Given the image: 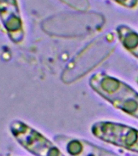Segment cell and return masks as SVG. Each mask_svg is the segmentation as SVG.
Returning <instances> with one entry per match:
<instances>
[{"instance_id":"7a4b0ae2","label":"cell","mask_w":138,"mask_h":156,"mask_svg":"<svg viewBox=\"0 0 138 156\" xmlns=\"http://www.w3.org/2000/svg\"><path fill=\"white\" fill-rule=\"evenodd\" d=\"M9 130L15 140L33 155L65 156L58 146L21 120H12L9 124Z\"/></svg>"},{"instance_id":"8992f818","label":"cell","mask_w":138,"mask_h":156,"mask_svg":"<svg viewBox=\"0 0 138 156\" xmlns=\"http://www.w3.org/2000/svg\"><path fill=\"white\" fill-rule=\"evenodd\" d=\"M116 34L122 46L138 58V33L128 25L120 24L117 26Z\"/></svg>"},{"instance_id":"9c48e42d","label":"cell","mask_w":138,"mask_h":156,"mask_svg":"<svg viewBox=\"0 0 138 156\" xmlns=\"http://www.w3.org/2000/svg\"><path fill=\"white\" fill-rule=\"evenodd\" d=\"M137 82H138V79H137Z\"/></svg>"},{"instance_id":"5b68a950","label":"cell","mask_w":138,"mask_h":156,"mask_svg":"<svg viewBox=\"0 0 138 156\" xmlns=\"http://www.w3.org/2000/svg\"><path fill=\"white\" fill-rule=\"evenodd\" d=\"M55 140L59 147L71 156H119L81 139L60 135Z\"/></svg>"},{"instance_id":"3957f363","label":"cell","mask_w":138,"mask_h":156,"mask_svg":"<svg viewBox=\"0 0 138 156\" xmlns=\"http://www.w3.org/2000/svg\"><path fill=\"white\" fill-rule=\"evenodd\" d=\"M91 133L101 141L138 154V129L111 121H98L93 124Z\"/></svg>"},{"instance_id":"52a82bcc","label":"cell","mask_w":138,"mask_h":156,"mask_svg":"<svg viewBox=\"0 0 138 156\" xmlns=\"http://www.w3.org/2000/svg\"><path fill=\"white\" fill-rule=\"evenodd\" d=\"M60 1L65 2L66 4H68L71 7L80 11H85L89 7V2L87 0H60Z\"/></svg>"},{"instance_id":"6da1fadb","label":"cell","mask_w":138,"mask_h":156,"mask_svg":"<svg viewBox=\"0 0 138 156\" xmlns=\"http://www.w3.org/2000/svg\"><path fill=\"white\" fill-rule=\"evenodd\" d=\"M92 90L116 109L138 119V93L118 78L97 73L89 80Z\"/></svg>"},{"instance_id":"ba28073f","label":"cell","mask_w":138,"mask_h":156,"mask_svg":"<svg viewBox=\"0 0 138 156\" xmlns=\"http://www.w3.org/2000/svg\"><path fill=\"white\" fill-rule=\"evenodd\" d=\"M113 2H116L117 4L120 5L122 7L133 9L138 6V0H111Z\"/></svg>"},{"instance_id":"277c9868","label":"cell","mask_w":138,"mask_h":156,"mask_svg":"<svg viewBox=\"0 0 138 156\" xmlns=\"http://www.w3.org/2000/svg\"><path fill=\"white\" fill-rule=\"evenodd\" d=\"M0 20L12 42L24 41V23L18 0H0Z\"/></svg>"}]
</instances>
